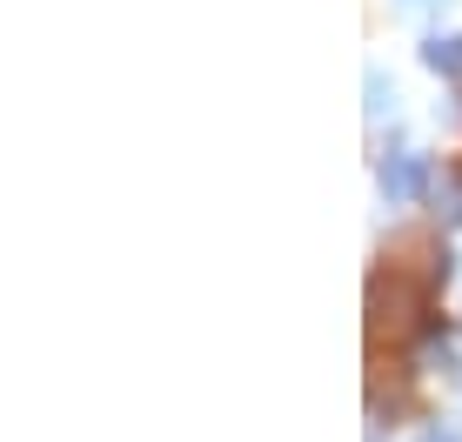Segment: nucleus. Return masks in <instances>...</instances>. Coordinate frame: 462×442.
Here are the masks:
<instances>
[{
  "instance_id": "1",
  "label": "nucleus",
  "mask_w": 462,
  "mask_h": 442,
  "mask_svg": "<svg viewBox=\"0 0 462 442\" xmlns=\"http://www.w3.org/2000/svg\"><path fill=\"white\" fill-rule=\"evenodd\" d=\"M422 181H429V161H422V154H395V161H382V201L422 195Z\"/></svg>"
},
{
  "instance_id": "2",
  "label": "nucleus",
  "mask_w": 462,
  "mask_h": 442,
  "mask_svg": "<svg viewBox=\"0 0 462 442\" xmlns=\"http://www.w3.org/2000/svg\"><path fill=\"white\" fill-rule=\"evenodd\" d=\"M422 60H429L436 74H462V34H429Z\"/></svg>"
},
{
  "instance_id": "3",
  "label": "nucleus",
  "mask_w": 462,
  "mask_h": 442,
  "mask_svg": "<svg viewBox=\"0 0 462 442\" xmlns=\"http://www.w3.org/2000/svg\"><path fill=\"white\" fill-rule=\"evenodd\" d=\"M395 94H389V81H382V74H369V107H389Z\"/></svg>"
},
{
  "instance_id": "4",
  "label": "nucleus",
  "mask_w": 462,
  "mask_h": 442,
  "mask_svg": "<svg viewBox=\"0 0 462 442\" xmlns=\"http://www.w3.org/2000/svg\"><path fill=\"white\" fill-rule=\"evenodd\" d=\"M422 442H462V422H436V429H429Z\"/></svg>"
},
{
  "instance_id": "5",
  "label": "nucleus",
  "mask_w": 462,
  "mask_h": 442,
  "mask_svg": "<svg viewBox=\"0 0 462 442\" xmlns=\"http://www.w3.org/2000/svg\"><path fill=\"white\" fill-rule=\"evenodd\" d=\"M402 7H436V0H402Z\"/></svg>"
}]
</instances>
